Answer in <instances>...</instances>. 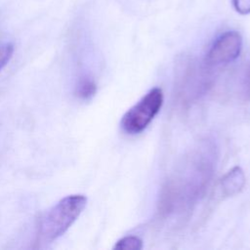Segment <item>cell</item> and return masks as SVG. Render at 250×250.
Instances as JSON below:
<instances>
[{
	"label": "cell",
	"instance_id": "8992f818",
	"mask_svg": "<svg viewBox=\"0 0 250 250\" xmlns=\"http://www.w3.org/2000/svg\"><path fill=\"white\" fill-rule=\"evenodd\" d=\"M97 91L96 83L89 77H83L79 80L76 87V94L82 100L91 99Z\"/></svg>",
	"mask_w": 250,
	"mask_h": 250
},
{
	"label": "cell",
	"instance_id": "277c9868",
	"mask_svg": "<svg viewBox=\"0 0 250 250\" xmlns=\"http://www.w3.org/2000/svg\"><path fill=\"white\" fill-rule=\"evenodd\" d=\"M242 49V37L239 32L229 30L221 34L210 47L206 55L209 66H218L234 61Z\"/></svg>",
	"mask_w": 250,
	"mask_h": 250
},
{
	"label": "cell",
	"instance_id": "6da1fadb",
	"mask_svg": "<svg viewBox=\"0 0 250 250\" xmlns=\"http://www.w3.org/2000/svg\"><path fill=\"white\" fill-rule=\"evenodd\" d=\"M213 162L208 153L191 156L184 169L176 173L164 185L159 201V211L164 214L189 207L208 185Z\"/></svg>",
	"mask_w": 250,
	"mask_h": 250
},
{
	"label": "cell",
	"instance_id": "7a4b0ae2",
	"mask_svg": "<svg viewBox=\"0 0 250 250\" xmlns=\"http://www.w3.org/2000/svg\"><path fill=\"white\" fill-rule=\"evenodd\" d=\"M87 204L83 194H71L61 199L41 219L39 235L45 242L62 236L80 216Z\"/></svg>",
	"mask_w": 250,
	"mask_h": 250
},
{
	"label": "cell",
	"instance_id": "9c48e42d",
	"mask_svg": "<svg viewBox=\"0 0 250 250\" xmlns=\"http://www.w3.org/2000/svg\"><path fill=\"white\" fill-rule=\"evenodd\" d=\"M232 5L238 14H250V0H232Z\"/></svg>",
	"mask_w": 250,
	"mask_h": 250
},
{
	"label": "cell",
	"instance_id": "ba28073f",
	"mask_svg": "<svg viewBox=\"0 0 250 250\" xmlns=\"http://www.w3.org/2000/svg\"><path fill=\"white\" fill-rule=\"evenodd\" d=\"M14 53V45L12 43L0 44V71L9 62Z\"/></svg>",
	"mask_w": 250,
	"mask_h": 250
},
{
	"label": "cell",
	"instance_id": "52a82bcc",
	"mask_svg": "<svg viewBox=\"0 0 250 250\" xmlns=\"http://www.w3.org/2000/svg\"><path fill=\"white\" fill-rule=\"evenodd\" d=\"M113 248L117 250H141L143 249V241L138 236L128 235L119 239Z\"/></svg>",
	"mask_w": 250,
	"mask_h": 250
},
{
	"label": "cell",
	"instance_id": "30bf717a",
	"mask_svg": "<svg viewBox=\"0 0 250 250\" xmlns=\"http://www.w3.org/2000/svg\"><path fill=\"white\" fill-rule=\"evenodd\" d=\"M243 93L247 100H250V63L247 65L243 77Z\"/></svg>",
	"mask_w": 250,
	"mask_h": 250
},
{
	"label": "cell",
	"instance_id": "3957f363",
	"mask_svg": "<svg viewBox=\"0 0 250 250\" xmlns=\"http://www.w3.org/2000/svg\"><path fill=\"white\" fill-rule=\"evenodd\" d=\"M162 104V90L158 87L152 88L124 113L120 122L123 131L130 135L143 132L160 111Z\"/></svg>",
	"mask_w": 250,
	"mask_h": 250
},
{
	"label": "cell",
	"instance_id": "5b68a950",
	"mask_svg": "<svg viewBox=\"0 0 250 250\" xmlns=\"http://www.w3.org/2000/svg\"><path fill=\"white\" fill-rule=\"evenodd\" d=\"M246 178L243 170L239 166H234L229 170L221 179V189L224 196H232L239 193L245 186Z\"/></svg>",
	"mask_w": 250,
	"mask_h": 250
}]
</instances>
